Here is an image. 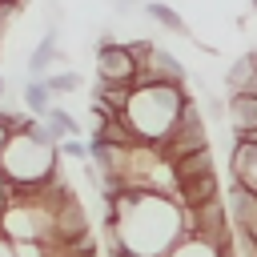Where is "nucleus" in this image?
Masks as SVG:
<instances>
[{
    "label": "nucleus",
    "mask_w": 257,
    "mask_h": 257,
    "mask_svg": "<svg viewBox=\"0 0 257 257\" xmlns=\"http://www.w3.org/2000/svg\"><path fill=\"white\" fill-rule=\"evenodd\" d=\"M56 153H60V157H68V161H76V165H88V161H92V153H88V141H84V137L60 141V145H56Z\"/></svg>",
    "instance_id": "16"
},
{
    "label": "nucleus",
    "mask_w": 257,
    "mask_h": 257,
    "mask_svg": "<svg viewBox=\"0 0 257 257\" xmlns=\"http://www.w3.org/2000/svg\"><path fill=\"white\" fill-rule=\"evenodd\" d=\"M225 108H229V133L233 137L257 133V92H233V96H225Z\"/></svg>",
    "instance_id": "8"
},
{
    "label": "nucleus",
    "mask_w": 257,
    "mask_h": 257,
    "mask_svg": "<svg viewBox=\"0 0 257 257\" xmlns=\"http://www.w3.org/2000/svg\"><path fill=\"white\" fill-rule=\"evenodd\" d=\"M56 60H64L60 56V28H56V20L44 28V36L36 40V48H32V56H28V80H44L48 72H52V64Z\"/></svg>",
    "instance_id": "6"
},
{
    "label": "nucleus",
    "mask_w": 257,
    "mask_h": 257,
    "mask_svg": "<svg viewBox=\"0 0 257 257\" xmlns=\"http://www.w3.org/2000/svg\"><path fill=\"white\" fill-rule=\"evenodd\" d=\"M201 112H205L213 124H229V108H225V100H221V96H209V100L201 104Z\"/></svg>",
    "instance_id": "17"
},
{
    "label": "nucleus",
    "mask_w": 257,
    "mask_h": 257,
    "mask_svg": "<svg viewBox=\"0 0 257 257\" xmlns=\"http://www.w3.org/2000/svg\"><path fill=\"white\" fill-rule=\"evenodd\" d=\"M141 12H145L149 20H157L161 28L177 32V36H189V24H185V16H181L173 4H165V0H141Z\"/></svg>",
    "instance_id": "11"
},
{
    "label": "nucleus",
    "mask_w": 257,
    "mask_h": 257,
    "mask_svg": "<svg viewBox=\"0 0 257 257\" xmlns=\"http://www.w3.org/2000/svg\"><path fill=\"white\" fill-rule=\"evenodd\" d=\"M0 257H16V245H12L4 233H0Z\"/></svg>",
    "instance_id": "19"
},
{
    "label": "nucleus",
    "mask_w": 257,
    "mask_h": 257,
    "mask_svg": "<svg viewBox=\"0 0 257 257\" xmlns=\"http://www.w3.org/2000/svg\"><path fill=\"white\" fill-rule=\"evenodd\" d=\"M205 173H213V149H201V153H193V157L173 161L177 185H181V181H193V177H205Z\"/></svg>",
    "instance_id": "12"
},
{
    "label": "nucleus",
    "mask_w": 257,
    "mask_h": 257,
    "mask_svg": "<svg viewBox=\"0 0 257 257\" xmlns=\"http://www.w3.org/2000/svg\"><path fill=\"white\" fill-rule=\"evenodd\" d=\"M44 84H48V92H52V96H68V92H80V76H76L72 68L48 72V76H44Z\"/></svg>",
    "instance_id": "15"
},
{
    "label": "nucleus",
    "mask_w": 257,
    "mask_h": 257,
    "mask_svg": "<svg viewBox=\"0 0 257 257\" xmlns=\"http://www.w3.org/2000/svg\"><path fill=\"white\" fill-rule=\"evenodd\" d=\"M44 128H48L52 145H60V141H72V137H80V133H84V128H80V120H76L68 108H60V104H52V108L44 112Z\"/></svg>",
    "instance_id": "10"
},
{
    "label": "nucleus",
    "mask_w": 257,
    "mask_h": 257,
    "mask_svg": "<svg viewBox=\"0 0 257 257\" xmlns=\"http://www.w3.org/2000/svg\"><path fill=\"white\" fill-rule=\"evenodd\" d=\"M233 92H257V60H253V52L237 56L225 68V96H233Z\"/></svg>",
    "instance_id": "9"
},
{
    "label": "nucleus",
    "mask_w": 257,
    "mask_h": 257,
    "mask_svg": "<svg viewBox=\"0 0 257 257\" xmlns=\"http://www.w3.org/2000/svg\"><path fill=\"white\" fill-rule=\"evenodd\" d=\"M112 8H116L120 16H128V12H137L141 4H137V0H112Z\"/></svg>",
    "instance_id": "18"
},
{
    "label": "nucleus",
    "mask_w": 257,
    "mask_h": 257,
    "mask_svg": "<svg viewBox=\"0 0 257 257\" xmlns=\"http://www.w3.org/2000/svg\"><path fill=\"white\" fill-rule=\"evenodd\" d=\"M56 161H60V153H56L44 120H36L32 133H12L8 145L0 149V173L8 185H48L52 177H60Z\"/></svg>",
    "instance_id": "3"
},
{
    "label": "nucleus",
    "mask_w": 257,
    "mask_h": 257,
    "mask_svg": "<svg viewBox=\"0 0 257 257\" xmlns=\"http://www.w3.org/2000/svg\"><path fill=\"white\" fill-rule=\"evenodd\" d=\"M116 229H112V245L133 253V257H169L173 245L185 237L181 229V209L169 197H153V193H124L112 209Z\"/></svg>",
    "instance_id": "1"
},
{
    "label": "nucleus",
    "mask_w": 257,
    "mask_h": 257,
    "mask_svg": "<svg viewBox=\"0 0 257 257\" xmlns=\"http://www.w3.org/2000/svg\"><path fill=\"white\" fill-rule=\"evenodd\" d=\"M24 108H28L36 120H44V112L52 108V92H48L44 80H28V84H24Z\"/></svg>",
    "instance_id": "14"
},
{
    "label": "nucleus",
    "mask_w": 257,
    "mask_h": 257,
    "mask_svg": "<svg viewBox=\"0 0 257 257\" xmlns=\"http://www.w3.org/2000/svg\"><path fill=\"white\" fill-rule=\"evenodd\" d=\"M189 100H193V92L185 84H137L120 120H124V128H128V137L137 145L161 149L173 137V128H177Z\"/></svg>",
    "instance_id": "2"
},
{
    "label": "nucleus",
    "mask_w": 257,
    "mask_h": 257,
    "mask_svg": "<svg viewBox=\"0 0 257 257\" xmlns=\"http://www.w3.org/2000/svg\"><path fill=\"white\" fill-rule=\"evenodd\" d=\"M229 177H233V185H241L245 193L257 197V133H253V137H233Z\"/></svg>",
    "instance_id": "5"
},
{
    "label": "nucleus",
    "mask_w": 257,
    "mask_h": 257,
    "mask_svg": "<svg viewBox=\"0 0 257 257\" xmlns=\"http://www.w3.org/2000/svg\"><path fill=\"white\" fill-rule=\"evenodd\" d=\"M137 76H141V60L133 56V48L124 40H116L112 32H104L96 40V84L137 88Z\"/></svg>",
    "instance_id": "4"
},
{
    "label": "nucleus",
    "mask_w": 257,
    "mask_h": 257,
    "mask_svg": "<svg viewBox=\"0 0 257 257\" xmlns=\"http://www.w3.org/2000/svg\"><path fill=\"white\" fill-rule=\"evenodd\" d=\"M249 4H253V12H257V0H249Z\"/></svg>",
    "instance_id": "21"
},
{
    "label": "nucleus",
    "mask_w": 257,
    "mask_h": 257,
    "mask_svg": "<svg viewBox=\"0 0 257 257\" xmlns=\"http://www.w3.org/2000/svg\"><path fill=\"white\" fill-rule=\"evenodd\" d=\"M177 209H197V205H209V201H221V185H217V173H205V177H193V181H181L177 193H173Z\"/></svg>",
    "instance_id": "7"
},
{
    "label": "nucleus",
    "mask_w": 257,
    "mask_h": 257,
    "mask_svg": "<svg viewBox=\"0 0 257 257\" xmlns=\"http://www.w3.org/2000/svg\"><path fill=\"white\" fill-rule=\"evenodd\" d=\"M0 4H20V0H0Z\"/></svg>",
    "instance_id": "20"
},
{
    "label": "nucleus",
    "mask_w": 257,
    "mask_h": 257,
    "mask_svg": "<svg viewBox=\"0 0 257 257\" xmlns=\"http://www.w3.org/2000/svg\"><path fill=\"white\" fill-rule=\"evenodd\" d=\"M169 257H233V249H217V245H209L201 237H181Z\"/></svg>",
    "instance_id": "13"
}]
</instances>
